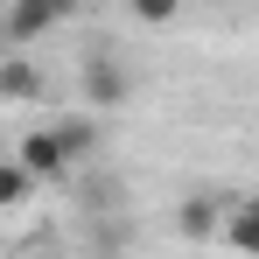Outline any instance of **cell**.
I'll list each match as a JSON object with an SVG mask.
<instances>
[{
	"mask_svg": "<svg viewBox=\"0 0 259 259\" xmlns=\"http://www.w3.org/2000/svg\"><path fill=\"white\" fill-rule=\"evenodd\" d=\"M70 14H77V0H14L0 14V35H7V49H28V42H49Z\"/></svg>",
	"mask_w": 259,
	"mask_h": 259,
	"instance_id": "6da1fadb",
	"label": "cell"
},
{
	"mask_svg": "<svg viewBox=\"0 0 259 259\" xmlns=\"http://www.w3.org/2000/svg\"><path fill=\"white\" fill-rule=\"evenodd\" d=\"M14 161L35 175V182H49V175H63L77 154H70V140H63V126H28L21 140H14Z\"/></svg>",
	"mask_w": 259,
	"mask_h": 259,
	"instance_id": "7a4b0ae2",
	"label": "cell"
},
{
	"mask_svg": "<svg viewBox=\"0 0 259 259\" xmlns=\"http://www.w3.org/2000/svg\"><path fill=\"white\" fill-rule=\"evenodd\" d=\"M126 91H133V77L112 63V56H91L84 63V98L91 105H126Z\"/></svg>",
	"mask_w": 259,
	"mask_h": 259,
	"instance_id": "3957f363",
	"label": "cell"
},
{
	"mask_svg": "<svg viewBox=\"0 0 259 259\" xmlns=\"http://www.w3.org/2000/svg\"><path fill=\"white\" fill-rule=\"evenodd\" d=\"M0 98H14V105H21V98H42V70H35L21 49L0 56Z\"/></svg>",
	"mask_w": 259,
	"mask_h": 259,
	"instance_id": "277c9868",
	"label": "cell"
},
{
	"mask_svg": "<svg viewBox=\"0 0 259 259\" xmlns=\"http://www.w3.org/2000/svg\"><path fill=\"white\" fill-rule=\"evenodd\" d=\"M175 224H182V238H217V224H224V203H217V196H189Z\"/></svg>",
	"mask_w": 259,
	"mask_h": 259,
	"instance_id": "5b68a950",
	"label": "cell"
},
{
	"mask_svg": "<svg viewBox=\"0 0 259 259\" xmlns=\"http://www.w3.org/2000/svg\"><path fill=\"white\" fill-rule=\"evenodd\" d=\"M28 196H35V175H28L14 154H7V161H0V210H21Z\"/></svg>",
	"mask_w": 259,
	"mask_h": 259,
	"instance_id": "8992f818",
	"label": "cell"
},
{
	"mask_svg": "<svg viewBox=\"0 0 259 259\" xmlns=\"http://www.w3.org/2000/svg\"><path fill=\"white\" fill-rule=\"evenodd\" d=\"M224 231H231L238 252H259V210L252 203H224Z\"/></svg>",
	"mask_w": 259,
	"mask_h": 259,
	"instance_id": "52a82bcc",
	"label": "cell"
},
{
	"mask_svg": "<svg viewBox=\"0 0 259 259\" xmlns=\"http://www.w3.org/2000/svg\"><path fill=\"white\" fill-rule=\"evenodd\" d=\"M133 14H140L147 28H161V21H175V14H182V0H133Z\"/></svg>",
	"mask_w": 259,
	"mask_h": 259,
	"instance_id": "ba28073f",
	"label": "cell"
},
{
	"mask_svg": "<svg viewBox=\"0 0 259 259\" xmlns=\"http://www.w3.org/2000/svg\"><path fill=\"white\" fill-rule=\"evenodd\" d=\"M0 56H7V35H0Z\"/></svg>",
	"mask_w": 259,
	"mask_h": 259,
	"instance_id": "9c48e42d",
	"label": "cell"
}]
</instances>
